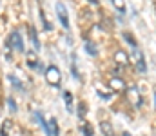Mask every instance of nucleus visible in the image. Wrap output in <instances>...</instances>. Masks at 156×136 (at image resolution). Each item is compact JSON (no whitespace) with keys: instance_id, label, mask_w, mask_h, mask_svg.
<instances>
[{"instance_id":"f8f14e48","label":"nucleus","mask_w":156,"mask_h":136,"mask_svg":"<svg viewBox=\"0 0 156 136\" xmlns=\"http://www.w3.org/2000/svg\"><path fill=\"white\" fill-rule=\"evenodd\" d=\"M64 102L67 105V111H73V94L69 91H64Z\"/></svg>"},{"instance_id":"dca6fc26","label":"nucleus","mask_w":156,"mask_h":136,"mask_svg":"<svg viewBox=\"0 0 156 136\" xmlns=\"http://www.w3.org/2000/svg\"><path fill=\"white\" fill-rule=\"evenodd\" d=\"M9 82H11V84H13V85H15L16 89H20V87H22V84L18 82V78H16V76H13V75L9 76Z\"/></svg>"},{"instance_id":"f257e3e1","label":"nucleus","mask_w":156,"mask_h":136,"mask_svg":"<svg viewBox=\"0 0 156 136\" xmlns=\"http://www.w3.org/2000/svg\"><path fill=\"white\" fill-rule=\"evenodd\" d=\"M45 80L49 85L53 87H60V82H62V75H60V69L56 65H49L45 69Z\"/></svg>"},{"instance_id":"7ed1b4c3","label":"nucleus","mask_w":156,"mask_h":136,"mask_svg":"<svg viewBox=\"0 0 156 136\" xmlns=\"http://www.w3.org/2000/svg\"><path fill=\"white\" fill-rule=\"evenodd\" d=\"M7 45H9L11 49H15V51L24 53V40H22V37H20L18 31H13V33L9 35V38H7Z\"/></svg>"},{"instance_id":"2eb2a0df","label":"nucleus","mask_w":156,"mask_h":136,"mask_svg":"<svg viewBox=\"0 0 156 136\" xmlns=\"http://www.w3.org/2000/svg\"><path fill=\"white\" fill-rule=\"evenodd\" d=\"M123 38L131 44V47H136V40L133 38V35H131V33H123Z\"/></svg>"},{"instance_id":"f3484780","label":"nucleus","mask_w":156,"mask_h":136,"mask_svg":"<svg viewBox=\"0 0 156 136\" xmlns=\"http://www.w3.org/2000/svg\"><path fill=\"white\" fill-rule=\"evenodd\" d=\"M7 107L11 109V113H16V103H15L13 98H7Z\"/></svg>"},{"instance_id":"6e6552de","label":"nucleus","mask_w":156,"mask_h":136,"mask_svg":"<svg viewBox=\"0 0 156 136\" xmlns=\"http://www.w3.org/2000/svg\"><path fill=\"white\" fill-rule=\"evenodd\" d=\"M111 91H115V92H122V91H125V84L122 82V78H111Z\"/></svg>"},{"instance_id":"aec40b11","label":"nucleus","mask_w":156,"mask_h":136,"mask_svg":"<svg viewBox=\"0 0 156 136\" xmlns=\"http://www.w3.org/2000/svg\"><path fill=\"white\" fill-rule=\"evenodd\" d=\"M78 107H80V109H78V116H80V118H83V116H85V113H87V109H85V103H80Z\"/></svg>"},{"instance_id":"a211bd4d","label":"nucleus","mask_w":156,"mask_h":136,"mask_svg":"<svg viewBox=\"0 0 156 136\" xmlns=\"http://www.w3.org/2000/svg\"><path fill=\"white\" fill-rule=\"evenodd\" d=\"M82 131H83V134H85V136H93V129H91L87 124H83V125H82Z\"/></svg>"},{"instance_id":"412c9836","label":"nucleus","mask_w":156,"mask_h":136,"mask_svg":"<svg viewBox=\"0 0 156 136\" xmlns=\"http://www.w3.org/2000/svg\"><path fill=\"white\" fill-rule=\"evenodd\" d=\"M154 107H156V91H154Z\"/></svg>"},{"instance_id":"1a4fd4ad","label":"nucleus","mask_w":156,"mask_h":136,"mask_svg":"<svg viewBox=\"0 0 156 136\" xmlns=\"http://www.w3.org/2000/svg\"><path fill=\"white\" fill-rule=\"evenodd\" d=\"M29 38H31V44L35 47V51H40V42H38V38H37V31H35L33 26H29Z\"/></svg>"},{"instance_id":"0eeeda50","label":"nucleus","mask_w":156,"mask_h":136,"mask_svg":"<svg viewBox=\"0 0 156 136\" xmlns=\"http://www.w3.org/2000/svg\"><path fill=\"white\" fill-rule=\"evenodd\" d=\"M26 56H27V65H29L31 69H38V71H42V64L37 60V56H35V53H33V51H29Z\"/></svg>"},{"instance_id":"20e7f679","label":"nucleus","mask_w":156,"mask_h":136,"mask_svg":"<svg viewBox=\"0 0 156 136\" xmlns=\"http://www.w3.org/2000/svg\"><path fill=\"white\" fill-rule=\"evenodd\" d=\"M56 15H58V20H60V24L66 27V29H69V15H67V9H66V5L64 4H56Z\"/></svg>"},{"instance_id":"9d476101","label":"nucleus","mask_w":156,"mask_h":136,"mask_svg":"<svg viewBox=\"0 0 156 136\" xmlns=\"http://www.w3.org/2000/svg\"><path fill=\"white\" fill-rule=\"evenodd\" d=\"M47 129H49V136H58V134H60V129H58V124H56V120H55V118H51V120H49Z\"/></svg>"},{"instance_id":"4be33fe9","label":"nucleus","mask_w":156,"mask_h":136,"mask_svg":"<svg viewBox=\"0 0 156 136\" xmlns=\"http://www.w3.org/2000/svg\"><path fill=\"white\" fill-rule=\"evenodd\" d=\"M122 136H131V134H129V133H123V134H122Z\"/></svg>"},{"instance_id":"39448f33","label":"nucleus","mask_w":156,"mask_h":136,"mask_svg":"<svg viewBox=\"0 0 156 136\" xmlns=\"http://www.w3.org/2000/svg\"><path fill=\"white\" fill-rule=\"evenodd\" d=\"M134 56H136V69H138L140 73H145V71H147V65H145V56H144V53L134 47Z\"/></svg>"},{"instance_id":"9b49d317","label":"nucleus","mask_w":156,"mask_h":136,"mask_svg":"<svg viewBox=\"0 0 156 136\" xmlns=\"http://www.w3.org/2000/svg\"><path fill=\"white\" fill-rule=\"evenodd\" d=\"M100 129H102L104 136H113V127H111L109 122H102V124H100Z\"/></svg>"},{"instance_id":"4468645a","label":"nucleus","mask_w":156,"mask_h":136,"mask_svg":"<svg viewBox=\"0 0 156 136\" xmlns=\"http://www.w3.org/2000/svg\"><path fill=\"white\" fill-rule=\"evenodd\" d=\"M113 5L120 13H125V0H113Z\"/></svg>"},{"instance_id":"f03ea898","label":"nucleus","mask_w":156,"mask_h":136,"mask_svg":"<svg viewBox=\"0 0 156 136\" xmlns=\"http://www.w3.org/2000/svg\"><path fill=\"white\" fill-rule=\"evenodd\" d=\"M125 94H127V100H129V103L133 107H136V109L142 107V94H140V91H138L136 85H131L129 89L125 91Z\"/></svg>"},{"instance_id":"423d86ee","label":"nucleus","mask_w":156,"mask_h":136,"mask_svg":"<svg viewBox=\"0 0 156 136\" xmlns=\"http://www.w3.org/2000/svg\"><path fill=\"white\" fill-rule=\"evenodd\" d=\"M115 64H118L120 67H127L129 65V56H127V53L123 49H118L115 53Z\"/></svg>"},{"instance_id":"6ab92c4d","label":"nucleus","mask_w":156,"mask_h":136,"mask_svg":"<svg viewBox=\"0 0 156 136\" xmlns=\"http://www.w3.org/2000/svg\"><path fill=\"white\" fill-rule=\"evenodd\" d=\"M40 16H42V22H44V27H45V29H51V26H49V22L45 20V13H44V9H40Z\"/></svg>"},{"instance_id":"5701e85b","label":"nucleus","mask_w":156,"mask_h":136,"mask_svg":"<svg viewBox=\"0 0 156 136\" xmlns=\"http://www.w3.org/2000/svg\"><path fill=\"white\" fill-rule=\"evenodd\" d=\"M89 2H93V4H96V0H89Z\"/></svg>"},{"instance_id":"ddd939ff","label":"nucleus","mask_w":156,"mask_h":136,"mask_svg":"<svg viewBox=\"0 0 156 136\" xmlns=\"http://www.w3.org/2000/svg\"><path fill=\"white\" fill-rule=\"evenodd\" d=\"M85 49H87V53H89V54H93V56H94V54H98V49H96V45L93 44V42H85Z\"/></svg>"}]
</instances>
